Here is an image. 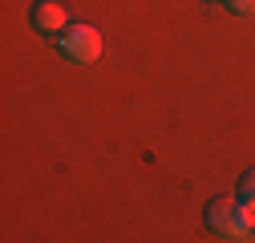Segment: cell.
<instances>
[{
    "label": "cell",
    "instance_id": "277c9868",
    "mask_svg": "<svg viewBox=\"0 0 255 243\" xmlns=\"http://www.w3.org/2000/svg\"><path fill=\"white\" fill-rule=\"evenodd\" d=\"M227 8L243 20H255V0H227Z\"/></svg>",
    "mask_w": 255,
    "mask_h": 243
},
{
    "label": "cell",
    "instance_id": "8992f818",
    "mask_svg": "<svg viewBox=\"0 0 255 243\" xmlns=\"http://www.w3.org/2000/svg\"><path fill=\"white\" fill-rule=\"evenodd\" d=\"M243 215H247V223L255 227V199H243Z\"/></svg>",
    "mask_w": 255,
    "mask_h": 243
},
{
    "label": "cell",
    "instance_id": "3957f363",
    "mask_svg": "<svg viewBox=\"0 0 255 243\" xmlns=\"http://www.w3.org/2000/svg\"><path fill=\"white\" fill-rule=\"evenodd\" d=\"M33 28L45 37H61L69 28V8L61 0H37L33 4Z\"/></svg>",
    "mask_w": 255,
    "mask_h": 243
},
{
    "label": "cell",
    "instance_id": "6da1fadb",
    "mask_svg": "<svg viewBox=\"0 0 255 243\" xmlns=\"http://www.w3.org/2000/svg\"><path fill=\"white\" fill-rule=\"evenodd\" d=\"M207 223H211V231L219 235V239H231V243H243V239H251V223H247V215H243V199H211V207H207Z\"/></svg>",
    "mask_w": 255,
    "mask_h": 243
},
{
    "label": "cell",
    "instance_id": "5b68a950",
    "mask_svg": "<svg viewBox=\"0 0 255 243\" xmlns=\"http://www.w3.org/2000/svg\"><path fill=\"white\" fill-rule=\"evenodd\" d=\"M239 199H255V170H247L239 178Z\"/></svg>",
    "mask_w": 255,
    "mask_h": 243
},
{
    "label": "cell",
    "instance_id": "7a4b0ae2",
    "mask_svg": "<svg viewBox=\"0 0 255 243\" xmlns=\"http://www.w3.org/2000/svg\"><path fill=\"white\" fill-rule=\"evenodd\" d=\"M61 53H65L69 61H77V65H93V61L102 57V33L93 24H73L65 28V33L57 37Z\"/></svg>",
    "mask_w": 255,
    "mask_h": 243
}]
</instances>
